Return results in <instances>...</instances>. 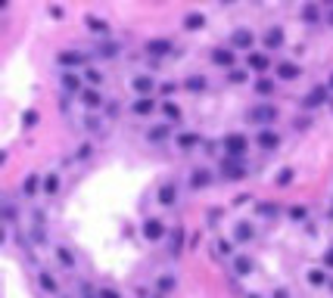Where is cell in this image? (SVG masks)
Listing matches in <instances>:
<instances>
[{"label": "cell", "instance_id": "obj_16", "mask_svg": "<svg viewBox=\"0 0 333 298\" xmlns=\"http://www.w3.org/2000/svg\"><path fill=\"white\" fill-rule=\"evenodd\" d=\"M31 220H34V224H31V236L38 239V242H44V239H47V233H44V220H47V217H44V211H34V214H31Z\"/></svg>", "mask_w": 333, "mask_h": 298}, {"label": "cell", "instance_id": "obj_55", "mask_svg": "<svg viewBox=\"0 0 333 298\" xmlns=\"http://www.w3.org/2000/svg\"><path fill=\"white\" fill-rule=\"evenodd\" d=\"M330 87H333V78H330Z\"/></svg>", "mask_w": 333, "mask_h": 298}, {"label": "cell", "instance_id": "obj_19", "mask_svg": "<svg viewBox=\"0 0 333 298\" xmlns=\"http://www.w3.org/2000/svg\"><path fill=\"white\" fill-rule=\"evenodd\" d=\"M63 90H66V93H78V90H81V78H78L75 71H66V74H63Z\"/></svg>", "mask_w": 333, "mask_h": 298}, {"label": "cell", "instance_id": "obj_54", "mask_svg": "<svg viewBox=\"0 0 333 298\" xmlns=\"http://www.w3.org/2000/svg\"><path fill=\"white\" fill-rule=\"evenodd\" d=\"M330 25H333V16H330Z\"/></svg>", "mask_w": 333, "mask_h": 298}, {"label": "cell", "instance_id": "obj_6", "mask_svg": "<svg viewBox=\"0 0 333 298\" xmlns=\"http://www.w3.org/2000/svg\"><path fill=\"white\" fill-rule=\"evenodd\" d=\"M324 103H327V87H314L308 97L302 100L305 109H318V106H324Z\"/></svg>", "mask_w": 333, "mask_h": 298}, {"label": "cell", "instance_id": "obj_27", "mask_svg": "<svg viewBox=\"0 0 333 298\" xmlns=\"http://www.w3.org/2000/svg\"><path fill=\"white\" fill-rule=\"evenodd\" d=\"M162 112L169 121H181V106L178 103H162Z\"/></svg>", "mask_w": 333, "mask_h": 298}, {"label": "cell", "instance_id": "obj_1", "mask_svg": "<svg viewBox=\"0 0 333 298\" xmlns=\"http://www.w3.org/2000/svg\"><path fill=\"white\" fill-rule=\"evenodd\" d=\"M246 118H249L252 124H274V121H277V106H271V103H255V106H249Z\"/></svg>", "mask_w": 333, "mask_h": 298}, {"label": "cell", "instance_id": "obj_13", "mask_svg": "<svg viewBox=\"0 0 333 298\" xmlns=\"http://www.w3.org/2000/svg\"><path fill=\"white\" fill-rule=\"evenodd\" d=\"M284 44V28H268L265 31V50H277V47H281Z\"/></svg>", "mask_w": 333, "mask_h": 298}, {"label": "cell", "instance_id": "obj_2", "mask_svg": "<svg viewBox=\"0 0 333 298\" xmlns=\"http://www.w3.org/2000/svg\"><path fill=\"white\" fill-rule=\"evenodd\" d=\"M221 143H225V153H228L231 159H240V156H243L246 149H249V140H246L243 134H228Z\"/></svg>", "mask_w": 333, "mask_h": 298}, {"label": "cell", "instance_id": "obj_38", "mask_svg": "<svg viewBox=\"0 0 333 298\" xmlns=\"http://www.w3.org/2000/svg\"><path fill=\"white\" fill-rule=\"evenodd\" d=\"M84 78H87V84H90V87H97V84H103V74H100L97 68H87V71H84Z\"/></svg>", "mask_w": 333, "mask_h": 298}, {"label": "cell", "instance_id": "obj_45", "mask_svg": "<svg viewBox=\"0 0 333 298\" xmlns=\"http://www.w3.org/2000/svg\"><path fill=\"white\" fill-rule=\"evenodd\" d=\"M84 124H87V130H100V124H103V118H87Z\"/></svg>", "mask_w": 333, "mask_h": 298}, {"label": "cell", "instance_id": "obj_10", "mask_svg": "<svg viewBox=\"0 0 333 298\" xmlns=\"http://www.w3.org/2000/svg\"><path fill=\"white\" fill-rule=\"evenodd\" d=\"M234 239H237V242H252V239H255V227H252V224H246V220H240L237 227H234Z\"/></svg>", "mask_w": 333, "mask_h": 298}, {"label": "cell", "instance_id": "obj_53", "mask_svg": "<svg viewBox=\"0 0 333 298\" xmlns=\"http://www.w3.org/2000/svg\"><path fill=\"white\" fill-rule=\"evenodd\" d=\"M221 4H234V0H221Z\"/></svg>", "mask_w": 333, "mask_h": 298}, {"label": "cell", "instance_id": "obj_5", "mask_svg": "<svg viewBox=\"0 0 333 298\" xmlns=\"http://www.w3.org/2000/svg\"><path fill=\"white\" fill-rule=\"evenodd\" d=\"M231 44H234V47H240V50H252L255 37H252V31H246V28H237V31H234V37H231Z\"/></svg>", "mask_w": 333, "mask_h": 298}, {"label": "cell", "instance_id": "obj_29", "mask_svg": "<svg viewBox=\"0 0 333 298\" xmlns=\"http://www.w3.org/2000/svg\"><path fill=\"white\" fill-rule=\"evenodd\" d=\"M22 193H25V196H34V193H38V174H28V177L22 180Z\"/></svg>", "mask_w": 333, "mask_h": 298}, {"label": "cell", "instance_id": "obj_37", "mask_svg": "<svg viewBox=\"0 0 333 298\" xmlns=\"http://www.w3.org/2000/svg\"><path fill=\"white\" fill-rule=\"evenodd\" d=\"M57 258L63 261V264H66V267H75V258H72V252H69L66 246H60V249H57Z\"/></svg>", "mask_w": 333, "mask_h": 298}, {"label": "cell", "instance_id": "obj_41", "mask_svg": "<svg viewBox=\"0 0 333 298\" xmlns=\"http://www.w3.org/2000/svg\"><path fill=\"white\" fill-rule=\"evenodd\" d=\"M305 214H308V211L302 208V205H293V208H290V217H293V220H305Z\"/></svg>", "mask_w": 333, "mask_h": 298}, {"label": "cell", "instance_id": "obj_33", "mask_svg": "<svg viewBox=\"0 0 333 298\" xmlns=\"http://www.w3.org/2000/svg\"><path fill=\"white\" fill-rule=\"evenodd\" d=\"M255 93H262V97L274 93V81H271V78H258V81H255Z\"/></svg>", "mask_w": 333, "mask_h": 298}, {"label": "cell", "instance_id": "obj_52", "mask_svg": "<svg viewBox=\"0 0 333 298\" xmlns=\"http://www.w3.org/2000/svg\"><path fill=\"white\" fill-rule=\"evenodd\" d=\"M246 298H262V295H246Z\"/></svg>", "mask_w": 333, "mask_h": 298}, {"label": "cell", "instance_id": "obj_14", "mask_svg": "<svg viewBox=\"0 0 333 298\" xmlns=\"http://www.w3.org/2000/svg\"><path fill=\"white\" fill-rule=\"evenodd\" d=\"M146 53L150 56H169V53H175V47L169 41H146Z\"/></svg>", "mask_w": 333, "mask_h": 298}, {"label": "cell", "instance_id": "obj_25", "mask_svg": "<svg viewBox=\"0 0 333 298\" xmlns=\"http://www.w3.org/2000/svg\"><path fill=\"white\" fill-rule=\"evenodd\" d=\"M38 286H41L44 292H57V279H53L47 270H41V273H38Z\"/></svg>", "mask_w": 333, "mask_h": 298}, {"label": "cell", "instance_id": "obj_50", "mask_svg": "<svg viewBox=\"0 0 333 298\" xmlns=\"http://www.w3.org/2000/svg\"><path fill=\"white\" fill-rule=\"evenodd\" d=\"M87 156H90V143H84V146L78 149V156H75V159H87Z\"/></svg>", "mask_w": 333, "mask_h": 298}, {"label": "cell", "instance_id": "obj_31", "mask_svg": "<svg viewBox=\"0 0 333 298\" xmlns=\"http://www.w3.org/2000/svg\"><path fill=\"white\" fill-rule=\"evenodd\" d=\"M94 53L100 56V59H113V56L119 53V47H116V44H100V47H97Z\"/></svg>", "mask_w": 333, "mask_h": 298}, {"label": "cell", "instance_id": "obj_24", "mask_svg": "<svg viewBox=\"0 0 333 298\" xmlns=\"http://www.w3.org/2000/svg\"><path fill=\"white\" fill-rule=\"evenodd\" d=\"M153 109H156V103H153L150 97H140V100L134 103V112H137V115H150Z\"/></svg>", "mask_w": 333, "mask_h": 298}, {"label": "cell", "instance_id": "obj_51", "mask_svg": "<svg viewBox=\"0 0 333 298\" xmlns=\"http://www.w3.org/2000/svg\"><path fill=\"white\" fill-rule=\"evenodd\" d=\"M274 298H290V292H287V289L281 286V289H274Z\"/></svg>", "mask_w": 333, "mask_h": 298}, {"label": "cell", "instance_id": "obj_40", "mask_svg": "<svg viewBox=\"0 0 333 298\" xmlns=\"http://www.w3.org/2000/svg\"><path fill=\"white\" fill-rule=\"evenodd\" d=\"M287 183H293V168H284V171L277 174V186H287Z\"/></svg>", "mask_w": 333, "mask_h": 298}, {"label": "cell", "instance_id": "obj_42", "mask_svg": "<svg viewBox=\"0 0 333 298\" xmlns=\"http://www.w3.org/2000/svg\"><path fill=\"white\" fill-rule=\"evenodd\" d=\"M215 249H218V255H231V252H234L228 239H218V242H215Z\"/></svg>", "mask_w": 333, "mask_h": 298}, {"label": "cell", "instance_id": "obj_47", "mask_svg": "<svg viewBox=\"0 0 333 298\" xmlns=\"http://www.w3.org/2000/svg\"><path fill=\"white\" fill-rule=\"evenodd\" d=\"M81 298H100V295H94V289H90L87 283H81Z\"/></svg>", "mask_w": 333, "mask_h": 298}, {"label": "cell", "instance_id": "obj_9", "mask_svg": "<svg viewBox=\"0 0 333 298\" xmlns=\"http://www.w3.org/2000/svg\"><path fill=\"white\" fill-rule=\"evenodd\" d=\"M159 202H162V205H175V202H178V183H172V180L162 183V186H159Z\"/></svg>", "mask_w": 333, "mask_h": 298}, {"label": "cell", "instance_id": "obj_15", "mask_svg": "<svg viewBox=\"0 0 333 298\" xmlns=\"http://www.w3.org/2000/svg\"><path fill=\"white\" fill-rule=\"evenodd\" d=\"M209 183H212V177H209L206 168H196V171L190 174V186H193V190H206Z\"/></svg>", "mask_w": 333, "mask_h": 298}, {"label": "cell", "instance_id": "obj_44", "mask_svg": "<svg viewBox=\"0 0 333 298\" xmlns=\"http://www.w3.org/2000/svg\"><path fill=\"white\" fill-rule=\"evenodd\" d=\"M172 286H175V279H172V276H162V279H159V289H165V292H169Z\"/></svg>", "mask_w": 333, "mask_h": 298}, {"label": "cell", "instance_id": "obj_49", "mask_svg": "<svg viewBox=\"0 0 333 298\" xmlns=\"http://www.w3.org/2000/svg\"><path fill=\"white\" fill-rule=\"evenodd\" d=\"M100 298H122L116 289H100Z\"/></svg>", "mask_w": 333, "mask_h": 298}, {"label": "cell", "instance_id": "obj_21", "mask_svg": "<svg viewBox=\"0 0 333 298\" xmlns=\"http://www.w3.org/2000/svg\"><path fill=\"white\" fill-rule=\"evenodd\" d=\"M169 246H172V249H169L172 255H181V252H184V227H175V233H172V242H169Z\"/></svg>", "mask_w": 333, "mask_h": 298}, {"label": "cell", "instance_id": "obj_35", "mask_svg": "<svg viewBox=\"0 0 333 298\" xmlns=\"http://www.w3.org/2000/svg\"><path fill=\"white\" fill-rule=\"evenodd\" d=\"M146 137H150L153 143H162L165 137H169V124H159V127H153V130H150V134H146Z\"/></svg>", "mask_w": 333, "mask_h": 298}, {"label": "cell", "instance_id": "obj_7", "mask_svg": "<svg viewBox=\"0 0 333 298\" xmlns=\"http://www.w3.org/2000/svg\"><path fill=\"white\" fill-rule=\"evenodd\" d=\"M131 84H134V90L140 93V97H150V93H153V87H156L153 74H137V78H134Z\"/></svg>", "mask_w": 333, "mask_h": 298}, {"label": "cell", "instance_id": "obj_34", "mask_svg": "<svg viewBox=\"0 0 333 298\" xmlns=\"http://www.w3.org/2000/svg\"><path fill=\"white\" fill-rule=\"evenodd\" d=\"M308 283H311V286H324V283H327V273H324L321 267L308 270Z\"/></svg>", "mask_w": 333, "mask_h": 298}, {"label": "cell", "instance_id": "obj_20", "mask_svg": "<svg viewBox=\"0 0 333 298\" xmlns=\"http://www.w3.org/2000/svg\"><path fill=\"white\" fill-rule=\"evenodd\" d=\"M212 59H215L218 65H228V68H231V65H234V53L225 50V47H218V50H212Z\"/></svg>", "mask_w": 333, "mask_h": 298}, {"label": "cell", "instance_id": "obj_32", "mask_svg": "<svg viewBox=\"0 0 333 298\" xmlns=\"http://www.w3.org/2000/svg\"><path fill=\"white\" fill-rule=\"evenodd\" d=\"M187 90L202 93V90H206V78H202V74H199V78H196V74H190V78H187Z\"/></svg>", "mask_w": 333, "mask_h": 298}, {"label": "cell", "instance_id": "obj_43", "mask_svg": "<svg viewBox=\"0 0 333 298\" xmlns=\"http://www.w3.org/2000/svg\"><path fill=\"white\" fill-rule=\"evenodd\" d=\"M231 81H234V84H243V81H246V71L234 68V71H231Z\"/></svg>", "mask_w": 333, "mask_h": 298}, {"label": "cell", "instance_id": "obj_36", "mask_svg": "<svg viewBox=\"0 0 333 298\" xmlns=\"http://www.w3.org/2000/svg\"><path fill=\"white\" fill-rule=\"evenodd\" d=\"M302 19H305L308 25H314V22H318V7H314V4H305V7H302Z\"/></svg>", "mask_w": 333, "mask_h": 298}, {"label": "cell", "instance_id": "obj_11", "mask_svg": "<svg viewBox=\"0 0 333 298\" xmlns=\"http://www.w3.org/2000/svg\"><path fill=\"white\" fill-rule=\"evenodd\" d=\"M60 65H66V68H78V65H84V53L63 50V53H60Z\"/></svg>", "mask_w": 333, "mask_h": 298}, {"label": "cell", "instance_id": "obj_22", "mask_svg": "<svg viewBox=\"0 0 333 298\" xmlns=\"http://www.w3.org/2000/svg\"><path fill=\"white\" fill-rule=\"evenodd\" d=\"M202 25H206V16H202V13H190L187 19H184V28H187V31H196Z\"/></svg>", "mask_w": 333, "mask_h": 298}, {"label": "cell", "instance_id": "obj_3", "mask_svg": "<svg viewBox=\"0 0 333 298\" xmlns=\"http://www.w3.org/2000/svg\"><path fill=\"white\" fill-rule=\"evenodd\" d=\"M221 177H225V180H243L246 177V168L243 165H240L237 159H225V162H221Z\"/></svg>", "mask_w": 333, "mask_h": 298}, {"label": "cell", "instance_id": "obj_26", "mask_svg": "<svg viewBox=\"0 0 333 298\" xmlns=\"http://www.w3.org/2000/svg\"><path fill=\"white\" fill-rule=\"evenodd\" d=\"M178 146H181V149H193V146H199V134H178Z\"/></svg>", "mask_w": 333, "mask_h": 298}, {"label": "cell", "instance_id": "obj_18", "mask_svg": "<svg viewBox=\"0 0 333 298\" xmlns=\"http://www.w3.org/2000/svg\"><path fill=\"white\" fill-rule=\"evenodd\" d=\"M252 258H246V255H240V258H234V273L237 276H249L252 273Z\"/></svg>", "mask_w": 333, "mask_h": 298}, {"label": "cell", "instance_id": "obj_17", "mask_svg": "<svg viewBox=\"0 0 333 298\" xmlns=\"http://www.w3.org/2000/svg\"><path fill=\"white\" fill-rule=\"evenodd\" d=\"M277 74H281L284 81H296V78L302 74V68H299V65H293V62H281V65H277Z\"/></svg>", "mask_w": 333, "mask_h": 298}, {"label": "cell", "instance_id": "obj_12", "mask_svg": "<svg viewBox=\"0 0 333 298\" xmlns=\"http://www.w3.org/2000/svg\"><path fill=\"white\" fill-rule=\"evenodd\" d=\"M255 140H258V146H262V149H277V146H281V137H277L274 130H268V127H265V130H258V137H255Z\"/></svg>", "mask_w": 333, "mask_h": 298}, {"label": "cell", "instance_id": "obj_39", "mask_svg": "<svg viewBox=\"0 0 333 298\" xmlns=\"http://www.w3.org/2000/svg\"><path fill=\"white\" fill-rule=\"evenodd\" d=\"M4 220H7V227H13V224H16V208H13V202H4Z\"/></svg>", "mask_w": 333, "mask_h": 298}, {"label": "cell", "instance_id": "obj_23", "mask_svg": "<svg viewBox=\"0 0 333 298\" xmlns=\"http://www.w3.org/2000/svg\"><path fill=\"white\" fill-rule=\"evenodd\" d=\"M249 68L265 71V68H268V56H265V53H249Z\"/></svg>", "mask_w": 333, "mask_h": 298}, {"label": "cell", "instance_id": "obj_46", "mask_svg": "<svg viewBox=\"0 0 333 298\" xmlns=\"http://www.w3.org/2000/svg\"><path fill=\"white\" fill-rule=\"evenodd\" d=\"M258 214H277V205H258Z\"/></svg>", "mask_w": 333, "mask_h": 298}, {"label": "cell", "instance_id": "obj_4", "mask_svg": "<svg viewBox=\"0 0 333 298\" xmlns=\"http://www.w3.org/2000/svg\"><path fill=\"white\" fill-rule=\"evenodd\" d=\"M143 236L150 239V242L162 239V236H165V224H162L159 217H146V220H143Z\"/></svg>", "mask_w": 333, "mask_h": 298}, {"label": "cell", "instance_id": "obj_48", "mask_svg": "<svg viewBox=\"0 0 333 298\" xmlns=\"http://www.w3.org/2000/svg\"><path fill=\"white\" fill-rule=\"evenodd\" d=\"M22 121H25V127H31L34 121H38V112H25V118H22Z\"/></svg>", "mask_w": 333, "mask_h": 298}, {"label": "cell", "instance_id": "obj_30", "mask_svg": "<svg viewBox=\"0 0 333 298\" xmlns=\"http://www.w3.org/2000/svg\"><path fill=\"white\" fill-rule=\"evenodd\" d=\"M57 190H60V174H47V177H44V193L53 196Z\"/></svg>", "mask_w": 333, "mask_h": 298}, {"label": "cell", "instance_id": "obj_28", "mask_svg": "<svg viewBox=\"0 0 333 298\" xmlns=\"http://www.w3.org/2000/svg\"><path fill=\"white\" fill-rule=\"evenodd\" d=\"M84 22H87V28L94 31V34H106V22H103V19H97V16H87Z\"/></svg>", "mask_w": 333, "mask_h": 298}, {"label": "cell", "instance_id": "obj_8", "mask_svg": "<svg viewBox=\"0 0 333 298\" xmlns=\"http://www.w3.org/2000/svg\"><path fill=\"white\" fill-rule=\"evenodd\" d=\"M81 103H84L87 109H100V106H103L106 100H103V93H100L97 87H87V90L81 93Z\"/></svg>", "mask_w": 333, "mask_h": 298}]
</instances>
